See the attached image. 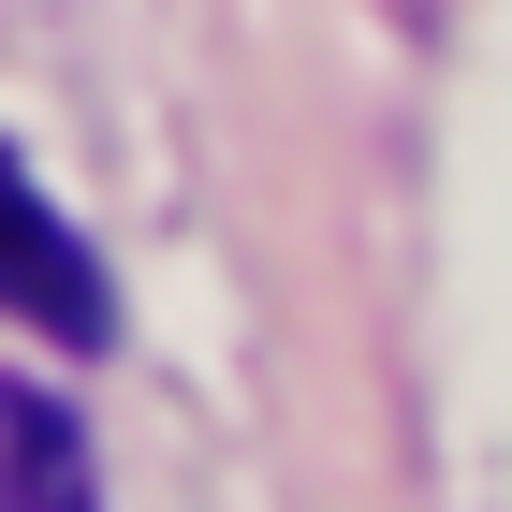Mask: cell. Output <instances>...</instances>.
I'll list each match as a JSON object with an SVG mask.
<instances>
[{
    "label": "cell",
    "instance_id": "1",
    "mask_svg": "<svg viewBox=\"0 0 512 512\" xmlns=\"http://www.w3.org/2000/svg\"><path fill=\"white\" fill-rule=\"evenodd\" d=\"M0 308L30 322V337H59V352H103L118 337V278L88 264V235L30 191L15 147H0Z\"/></svg>",
    "mask_w": 512,
    "mask_h": 512
},
{
    "label": "cell",
    "instance_id": "2",
    "mask_svg": "<svg viewBox=\"0 0 512 512\" xmlns=\"http://www.w3.org/2000/svg\"><path fill=\"white\" fill-rule=\"evenodd\" d=\"M0 512H103L88 483V439L44 381H0Z\"/></svg>",
    "mask_w": 512,
    "mask_h": 512
}]
</instances>
